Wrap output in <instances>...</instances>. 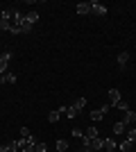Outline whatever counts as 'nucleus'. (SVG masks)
Segmentation results:
<instances>
[{
  "label": "nucleus",
  "instance_id": "2eb2a0df",
  "mask_svg": "<svg viewBox=\"0 0 136 152\" xmlns=\"http://www.w3.org/2000/svg\"><path fill=\"white\" fill-rule=\"evenodd\" d=\"M73 107L77 109V111H82V109H84V107H86V98H77V100L73 102Z\"/></svg>",
  "mask_w": 136,
  "mask_h": 152
},
{
  "label": "nucleus",
  "instance_id": "f03ea898",
  "mask_svg": "<svg viewBox=\"0 0 136 152\" xmlns=\"http://www.w3.org/2000/svg\"><path fill=\"white\" fill-rule=\"evenodd\" d=\"M9 59H12V52H5V55L0 57V75H5V73H7V66H9Z\"/></svg>",
  "mask_w": 136,
  "mask_h": 152
},
{
  "label": "nucleus",
  "instance_id": "4be33fe9",
  "mask_svg": "<svg viewBox=\"0 0 136 152\" xmlns=\"http://www.w3.org/2000/svg\"><path fill=\"white\" fill-rule=\"evenodd\" d=\"M73 136H75V139H82V136H84V132H82V129H79V127H75V129H73Z\"/></svg>",
  "mask_w": 136,
  "mask_h": 152
},
{
  "label": "nucleus",
  "instance_id": "4468645a",
  "mask_svg": "<svg viewBox=\"0 0 136 152\" xmlns=\"http://www.w3.org/2000/svg\"><path fill=\"white\" fill-rule=\"evenodd\" d=\"M113 107H116V109H120V111H129V102H127V100H118L116 104H113Z\"/></svg>",
  "mask_w": 136,
  "mask_h": 152
},
{
  "label": "nucleus",
  "instance_id": "b1692460",
  "mask_svg": "<svg viewBox=\"0 0 136 152\" xmlns=\"http://www.w3.org/2000/svg\"><path fill=\"white\" fill-rule=\"evenodd\" d=\"M34 152H45V143H36V148H34Z\"/></svg>",
  "mask_w": 136,
  "mask_h": 152
},
{
  "label": "nucleus",
  "instance_id": "dca6fc26",
  "mask_svg": "<svg viewBox=\"0 0 136 152\" xmlns=\"http://www.w3.org/2000/svg\"><path fill=\"white\" fill-rule=\"evenodd\" d=\"M59 118H61V111H59V109H55V111L48 114V121H50V123H57Z\"/></svg>",
  "mask_w": 136,
  "mask_h": 152
},
{
  "label": "nucleus",
  "instance_id": "ddd939ff",
  "mask_svg": "<svg viewBox=\"0 0 136 152\" xmlns=\"http://www.w3.org/2000/svg\"><path fill=\"white\" fill-rule=\"evenodd\" d=\"M32 23H30V20H25L23 18V23H20V32H23V34H30V32H32Z\"/></svg>",
  "mask_w": 136,
  "mask_h": 152
},
{
  "label": "nucleus",
  "instance_id": "aec40b11",
  "mask_svg": "<svg viewBox=\"0 0 136 152\" xmlns=\"http://www.w3.org/2000/svg\"><path fill=\"white\" fill-rule=\"evenodd\" d=\"M66 114H68V118H77V114H79V111H77L75 107H73V104H66Z\"/></svg>",
  "mask_w": 136,
  "mask_h": 152
},
{
  "label": "nucleus",
  "instance_id": "0eeeda50",
  "mask_svg": "<svg viewBox=\"0 0 136 152\" xmlns=\"http://www.w3.org/2000/svg\"><path fill=\"white\" fill-rule=\"evenodd\" d=\"M0 82H2V84H14V82H16V75L7 70L5 75H0Z\"/></svg>",
  "mask_w": 136,
  "mask_h": 152
},
{
  "label": "nucleus",
  "instance_id": "9b49d317",
  "mask_svg": "<svg viewBox=\"0 0 136 152\" xmlns=\"http://www.w3.org/2000/svg\"><path fill=\"white\" fill-rule=\"evenodd\" d=\"M84 136H86L89 141H93V139H97V136H100V132H97V127H89V129L84 132Z\"/></svg>",
  "mask_w": 136,
  "mask_h": 152
},
{
  "label": "nucleus",
  "instance_id": "f3484780",
  "mask_svg": "<svg viewBox=\"0 0 136 152\" xmlns=\"http://www.w3.org/2000/svg\"><path fill=\"white\" fill-rule=\"evenodd\" d=\"M132 145H134V143H132V141H127V139H123V141H120V143H118V148H120V150H123V152L132 150Z\"/></svg>",
  "mask_w": 136,
  "mask_h": 152
},
{
  "label": "nucleus",
  "instance_id": "a878e982",
  "mask_svg": "<svg viewBox=\"0 0 136 152\" xmlns=\"http://www.w3.org/2000/svg\"><path fill=\"white\" fill-rule=\"evenodd\" d=\"M0 152H12V148H9V143H5V145H0Z\"/></svg>",
  "mask_w": 136,
  "mask_h": 152
},
{
  "label": "nucleus",
  "instance_id": "412c9836",
  "mask_svg": "<svg viewBox=\"0 0 136 152\" xmlns=\"http://www.w3.org/2000/svg\"><path fill=\"white\" fill-rule=\"evenodd\" d=\"M25 20H30V23L34 25V23L39 20V14H36V12H27V14H25Z\"/></svg>",
  "mask_w": 136,
  "mask_h": 152
},
{
  "label": "nucleus",
  "instance_id": "cd10ccee",
  "mask_svg": "<svg viewBox=\"0 0 136 152\" xmlns=\"http://www.w3.org/2000/svg\"><path fill=\"white\" fill-rule=\"evenodd\" d=\"M0 45H2V43H0Z\"/></svg>",
  "mask_w": 136,
  "mask_h": 152
},
{
  "label": "nucleus",
  "instance_id": "6ab92c4d",
  "mask_svg": "<svg viewBox=\"0 0 136 152\" xmlns=\"http://www.w3.org/2000/svg\"><path fill=\"white\" fill-rule=\"evenodd\" d=\"M66 150H68V141H66V139H59L57 141V152H66Z\"/></svg>",
  "mask_w": 136,
  "mask_h": 152
},
{
  "label": "nucleus",
  "instance_id": "393cba45",
  "mask_svg": "<svg viewBox=\"0 0 136 152\" xmlns=\"http://www.w3.org/2000/svg\"><path fill=\"white\" fill-rule=\"evenodd\" d=\"M34 148H36V145H23L20 152H34Z\"/></svg>",
  "mask_w": 136,
  "mask_h": 152
},
{
  "label": "nucleus",
  "instance_id": "1a4fd4ad",
  "mask_svg": "<svg viewBox=\"0 0 136 152\" xmlns=\"http://www.w3.org/2000/svg\"><path fill=\"white\" fill-rule=\"evenodd\" d=\"M102 148H104V141L100 139V136H97V139H93V141L89 143V150H102Z\"/></svg>",
  "mask_w": 136,
  "mask_h": 152
},
{
  "label": "nucleus",
  "instance_id": "7ed1b4c3",
  "mask_svg": "<svg viewBox=\"0 0 136 152\" xmlns=\"http://www.w3.org/2000/svg\"><path fill=\"white\" fill-rule=\"evenodd\" d=\"M75 12H77L79 16H84V14H91V0H89V2H77Z\"/></svg>",
  "mask_w": 136,
  "mask_h": 152
},
{
  "label": "nucleus",
  "instance_id": "423d86ee",
  "mask_svg": "<svg viewBox=\"0 0 136 152\" xmlns=\"http://www.w3.org/2000/svg\"><path fill=\"white\" fill-rule=\"evenodd\" d=\"M104 116H107V114H104L102 109H95V111H91V121H93V123H100V121H104Z\"/></svg>",
  "mask_w": 136,
  "mask_h": 152
},
{
  "label": "nucleus",
  "instance_id": "a211bd4d",
  "mask_svg": "<svg viewBox=\"0 0 136 152\" xmlns=\"http://www.w3.org/2000/svg\"><path fill=\"white\" fill-rule=\"evenodd\" d=\"M125 139L132 141V143H136V129H134V127H129V129L125 132Z\"/></svg>",
  "mask_w": 136,
  "mask_h": 152
},
{
  "label": "nucleus",
  "instance_id": "9d476101",
  "mask_svg": "<svg viewBox=\"0 0 136 152\" xmlns=\"http://www.w3.org/2000/svg\"><path fill=\"white\" fill-rule=\"evenodd\" d=\"M127 64H129V52H120V55H118V66L125 68Z\"/></svg>",
  "mask_w": 136,
  "mask_h": 152
},
{
  "label": "nucleus",
  "instance_id": "bb28decb",
  "mask_svg": "<svg viewBox=\"0 0 136 152\" xmlns=\"http://www.w3.org/2000/svg\"><path fill=\"white\" fill-rule=\"evenodd\" d=\"M104 152H107V150H104Z\"/></svg>",
  "mask_w": 136,
  "mask_h": 152
},
{
  "label": "nucleus",
  "instance_id": "f8f14e48",
  "mask_svg": "<svg viewBox=\"0 0 136 152\" xmlns=\"http://www.w3.org/2000/svg\"><path fill=\"white\" fill-rule=\"evenodd\" d=\"M116 148H118V143H116L113 139H104V148H102V150H107V152H113Z\"/></svg>",
  "mask_w": 136,
  "mask_h": 152
},
{
  "label": "nucleus",
  "instance_id": "f257e3e1",
  "mask_svg": "<svg viewBox=\"0 0 136 152\" xmlns=\"http://www.w3.org/2000/svg\"><path fill=\"white\" fill-rule=\"evenodd\" d=\"M91 14H95V16H107V7H104L100 0H91Z\"/></svg>",
  "mask_w": 136,
  "mask_h": 152
},
{
  "label": "nucleus",
  "instance_id": "39448f33",
  "mask_svg": "<svg viewBox=\"0 0 136 152\" xmlns=\"http://www.w3.org/2000/svg\"><path fill=\"white\" fill-rule=\"evenodd\" d=\"M107 98H109L111 107H113V104H116V102L120 100V91H118V89H109V93H107Z\"/></svg>",
  "mask_w": 136,
  "mask_h": 152
},
{
  "label": "nucleus",
  "instance_id": "6e6552de",
  "mask_svg": "<svg viewBox=\"0 0 136 152\" xmlns=\"http://www.w3.org/2000/svg\"><path fill=\"white\" fill-rule=\"evenodd\" d=\"M125 132H127V125H125L123 121H120V123H113V134H118V136H123Z\"/></svg>",
  "mask_w": 136,
  "mask_h": 152
},
{
  "label": "nucleus",
  "instance_id": "5701e85b",
  "mask_svg": "<svg viewBox=\"0 0 136 152\" xmlns=\"http://www.w3.org/2000/svg\"><path fill=\"white\" fill-rule=\"evenodd\" d=\"M30 127H20V139H25V136H30Z\"/></svg>",
  "mask_w": 136,
  "mask_h": 152
},
{
  "label": "nucleus",
  "instance_id": "20e7f679",
  "mask_svg": "<svg viewBox=\"0 0 136 152\" xmlns=\"http://www.w3.org/2000/svg\"><path fill=\"white\" fill-rule=\"evenodd\" d=\"M123 123H125L127 127H129V125H134V123H136V111H132V109H129V111H125Z\"/></svg>",
  "mask_w": 136,
  "mask_h": 152
}]
</instances>
